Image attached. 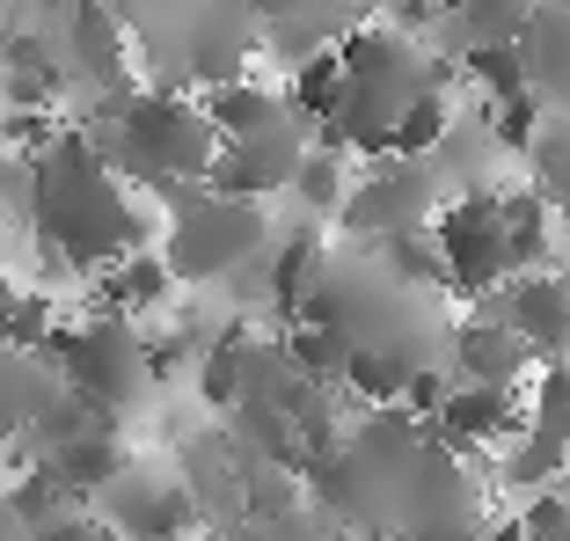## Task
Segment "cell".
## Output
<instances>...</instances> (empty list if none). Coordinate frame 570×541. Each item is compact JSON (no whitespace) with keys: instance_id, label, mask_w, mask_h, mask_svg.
Instances as JSON below:
<instances>
[{"instance_id":"d6986e66","label":"cell","mask_w":570,"mask_h":541,"mask_svg":"<svg viewBox=\"0 0 570 541\" xmlns=\"http://www.w3.org/2000/svg\"><path fill=\"white\" fill-rule=\"evenodd\" d=\"M168 286H176V278H168L161 256H139L132 249V256H118V264H110V278L96 286V301H102V315H147Z\"/></svg>"},{"instance_id":"603a6c76","label":"cell","mask_w":570,"mask_h":541,"mask_svg":"<svg viewBox=\"0 0 570 541\" xmlns=\"http://www.w3.org/2000/svg\"><path fill=\"white\" fill-rule=\"evenodd\" d=\"M293 198L307 205V213H344V198H352V176H344V154H330V147H307L301 154V169H293Z\"/></svg>"},{"instance_id":"44dd1931","label":"cell","mask_w":570,"mask_h":541,"mask_svg":"<svg viewBox=\"0 0 570 541\" xmlns=\"http://www.w3.org/2000/svg\"><path fill=\"white\" fill-rule=\"evenodd\" d=\"M315 264H322V249H315L307 235H293L285 249H271V301H278L293 322H301V307L315 301V286H322V270H315Z\"/></svg>"},{"instance_id":"5b68a950","label":"cell","mask_w":570,"mask_h":541,"mask_svg":"<svg viewBox=\"0 0 570 541\" xmlns=\"http://www.w3.org/2000/svg\"><path fill=\"white\" fill-rule=\"evenodd\" d=\"M59 388H67L73 403H88L96 417L118 424L125 410L154 388V352L132 329V315H96V322H81V329H67V337H59Z\"/></svg>"},{"instance_id":"484cf974","label":"cell","mask_w":570,"mask_h":541,"mask_svg":"<svg viewBox=\"0 0 570 541\" xmlns=\"http://www.w3.org/2000/svg\"><path fill=\"white\" fill-rule=\"evenodd\" d=\"M446 139V102L439 96H424L417 110H403V118L387 125V139H381V154L387 161H424V154Z\"/></svg>"},{"instance_id":"836d02e7","label":"cell","mask_w":570,"mask_h":541,"mask_svg":"<svg viewBox=\"0 0 570 541\" xmlns=\"http://www.w3.org/2000/svg\"><path fill=\"white\" fill-rule=\"evenodd\" d=\"M8 198H16V169H8V154H0V220H8Z\"/></svg>"},{"instance_id":"ffe728a7","label":"cell","mask_w":570,"mask_h":541,"mask_svg":"<svg viewBox=\"0 0 570 541\" xmlns=\"http://www.w3.org/2000/svg\"><path fill=\"white\" fill-rule=\"evenodd\" d=\"M373 249H381V270L395 278V286H410V293H439V286H446V256H439L432 227L387 235V242H373Z\"/></svg>"},{"instance_id":"9c48e42d","label":"cell","mask_w":570,"mask_h":541,"mask_svg":"<svg viewBox=\"0 0 570 541\" xmlns=\"http://www.w3.org/2000/svg\"><path fill=\"white\" fill-rule=\"evenodd\" d=\"M483 307L520 329L527 352H541V358L570 352V278H563V270H520V278H504Z\"/></svg>"},{"instance_id":"8992f818","label":"cell","mask_w":570,"mask_h":541,"mask_svg":"<svg viewBox=\"0 0 570 541\" xmlns=\"http://www.w3.org/2000/svg\"><path fill=\"white\" fill-rule=\"evenodd\" d=\"M432 242H439V256H446V286L469 293V301H490V293L512 278L498 190H461L453 205H439L432 213Z\"/></svg>"},{"instance_id":"6da1fadb","label":"cell","mask_w":570,"mask_h":541,"mask_svg":"<svg viewBox=\"0 0 570 541\" xmlns=\"http://www.w3.org/2000/svg\"><path fill=\"white\" fill-rule=\"evenodd\" d=\"M30 213H37V249L73 270H110L118 256L139 249V213L125 205L118 176L102 161L96 139L59 132L30 161Z\"/></svg>"},{"instance_id":"ac0fdd59","label":"cell","mask_w":570,"mask_h":541,"mask_svg":"<svg viewBox=\"0 0 570 541\" xmlns=\"http://www.w3.org/2000/svg\"><path fill=\"white\" fill-rule=\"evenodd\" d=\"M498 213H504L512 278H520V270H541V256H549V198H541V190H498Z\"/></svg>"},{"instance_id":"83f0119b","label":"cell","mask_w":570,"mask_h":541,"mask_svg":"<svg viewBox=\"0 0 570 541\" xmlns=\"http://www.w3.org/2000/svg\"><path fill=\"white\" fill-rule=\"evenodd\" d=\"M527 154H534V169H541V198L570 205V118H556Z\"/></svg>"},{"instance_id":"7c38bea8","label":"cell","mask_w":570,"mask_h":541,"mask_svg":"<svg viewBox=\"0 0 570 541\" xmlns=\"http://www.w3.org/2000/svg\"><path fill=\"white\" fill-rule=\"evenodd\" d=\"M527 337L512 329V322H498L483 301H475V315L453 329V366H461V381H490V388H512L527 373Z\"/></svg>"},{"instance_id":"2e32d148","label":"cell","mask_w":570,"mask_h":541,"mask_svg":"<svg viewBox=\"0 0 570 541\" xmlns=\"http://www.w3.org/2000/svg\"><path fill=\"white\" fill-rule=\"evenodd\" d=\"M520 51H527V81H534V96L570 102V0H556L549 16L534 22V37H520Z\"/></svg>"},{"instance_id":"3957f363","label":"cell","mask_w":570,"mask_h":541,"mask_svg":"<svg viewBox=\"0 0 570 541\" xmlns=\"http://www.w3.org/2000/svg\"><path fill=\"white\" fill-rule=\"evenodd\" d=\"M125 176L154 190H190L213 176L219 161V132L205 125V102H184V96H125L118 118H110V154Z\"/></svg>"},{"instance_id":"d4e9b609","label":"cell","mask_w":570,"mask_h":541,"mask_svg":"<svg viewBox=\"0 0 570 541\" xmlns=\"http://www.w3.org/2000/svg\"><path fill=\"white\" fill-rule=\"evenodd\" d=\"M67 498H73V491L51 475V461H37L16 491H8V512H16L22 534H45V527H59V505H67Z\"/></svg>"},{"instance_id":"e575fe53","label":"cell","mask_w":570,"mask_h":541,"mask_svg":"<svg viewBox=\"0 0 570 541\" xmlns=\"http://www.w3.org/2000/svg\"><path fill=\"white\" fill-rule=\"evenodd\" d=\"M0 541H22V527H16V512H8V498H0Z\"/></svg>"},{"instance_id":"d6a6232c","label":"cell","mask_w":570,"mask_h":541,"mask_svg":"<svg viewBox=\"0 0 570 541\" xmlns=\"http://www.w3.org/2000/svg\"><path fill=\"white\" fill-rule=\"evenodd\" d=\"M30 322H37V307H30V301H16V286L0 278V344H22V337H37Z\"/></svg>"},{"instance_id":"1f68e13d","label":"cell","mask_w":570,"mask_h":541,"mask_svg":"<svg viewBox=\"0 0 570 541\" xmlns=\"http://www.w3.org/2000/svg\"><path fill=\"white\" fill-rule=\"evenodd\" d=\"M242 541H315V527H307V512L278 505V512H256V520L242 527Z\"/></svg>"},{"instance_id":"ba28073f","label":"cell","mask_w":570,"mask_h":541,"mask_svg":"<svg viewBox=\"0 0 570 541\" xmlns=\"http://www.w3.org/2000/svg\"><path fill=\"white\" fill-rule=\"evenodd\" d=\"M301 154H307V132H301V118H285V125H271V132L227 139L205 184L227 190V198H256V205H264L271 190H293V169H301Z\"/></svg>"},{"instance_id":"4316f807","label":"cell","mask_w":570,"mask_h":541,"mask_svg":"<svg viewBox=\"0 0 570 541\" xmlns=\"http://www.w3.org/2000/svg\"><path fill=\"white\" fill-rule=\"evenodd\" d=\"M446 16H461L475 37H520V22L534 16V0H439Z\"/></svg>"},{"instance_id":"4fadbf2b","label":"cell","mask_w":570,"mask_h":541,"mask_svg":"<svg viewBox=\"0 0 570 541\" xmlns=\"http://www.w3.org/2000/svg\"><path fill=\"white\" fill-rule=\"evenodd\" d=\"M51 475L67 483L73 498H102L110 483H118V469H125V446H118V424L110 417H96V424H81L67 446H51Z\"/></svg>"},{"instance_id":"7402d4cb","label":"cell","mask_w":570,"mask_h":541,"mask_svg":"<svg viewBox=\"0 0 570 541\" xmlns=\"http://www.w3.org/2000/svg\"><path fill=\"white\" fill-rule=\"evenodd\" d=\"M293 110L301 118H315V125H330L336 118V102H344V59H336V45L330 51H307L301 59V73H293Z\"/></svg>"},{"instance_id":"cb8c5ba5","label":"cell","mask_w":570,"mask_h":541,"mask_svg":"<svg viewBox=\"0 0 570 541\" xmlns=\"http://www.w3.org/2000/svg\"><path fill=\"white\" fill-rule=\"evenodd\" d=\"M469 73L490 88V102H504V96H534V81H527V51H520V37H483V45L469 51Z\"/></svg>"},{"instance_id":"52a82bcc","label":"cell","mask_w":570,"mask_h":541,"mask_svg":"<svg viewBox=\"0 0 570 541\" xmlns=\"http://www.w3.org/2000/svg\"><path fill=\"white\" fill-rule=\"evenodd\" d=\"M432 213H439L432 161H381L366 184H352V198H344L336 220L366 242H387V235H410V227H432Z\"/></svg>"},{"instance_id":"f546056e","label":"cell","mask_w":570,"mask_h":541,"mask_svg":"<svg viewBox=\"0 0 570 541\" xmlns=\"http://www.w3.org/2000/svg\"><path fill=\"white\" fill-rule=\"evenodd\" d=\"M403 541H490L475 505H446V512H424V520L403 527Z\"/></svg>"},{"instance_id":"4dcf8cb0","label":"cell","mask_w":570,"mask_h":541,"mask_svg":"<svg viewBox=\"0 0 570 541\" xmlns=\"http://www.w3.org/2000/svg\"><path fill=\"white\" fill-rule=\"evenodd\" d=\"M520 541H570V498L534 491V505L520 512Z\"/></svg>"},{"instance_id":"e0dca14e","label":"cell","mask_w":570,"mask_h":541,"mask_svg":"<svg viewBox=\"0 0 570 541\" xmlns=\"http://www.w3.org/2000/svg\"><path fill=\"white\" fill-rule=\"evenodd\" d=\"M73 73L96 81V88H110L125 73V37H118V22H110V8H96V0L73 8Z\"/></svg>"},{"instance_id":"9a60e30c","label":"cell","mask_w":570,"mask_h":541,"mask_svg":"<svg viewBox=\"0 0 570 541\" xmlns=\"http://www.w3.org/2000/svg\"><path fill=\"white\" fill-rule=\"evenodd\" d=\"M51 373L37 366L30 352H16V344H0V440H30L37 410L51 403Z\"/></svg>"},{"instance_id":"277c9868","label":"cell","mask_w":570,"mask_h":541,"mask_svg":"<svg viewBox=\"0 0 570 541\" xmlns=\"http://www.w3.org/2000/svg\"><path fill=\"white\" fill-rule=\"evenodd\" d=\"M168 242H161V264L168 278L184 286H213V278H235L264 256L271 227H264V205L256 198H227L213 184H190V190H168Z\"/></svg>"},{"instance_id":"5bb4252c","label":"cell","mask_w":570,"mask_h":541,"mask_svg":"<svg viewBox=\"0 0 570 541\" xmlns=\"http://www.w3.org/2000/svg\"><path fill=\"white\" fill-rule=\"evenodd\" d=\"M301 118L285 96H271V88H249V81H213L205 88V125L219 132V147L227 139H249V132H271V125Z\"/></svg>"},{"instance_id":"f1b7e54d","label":"cell","mask_w":570,"mask_h":541,"mask_svg":"<svg viewBox=\"0 0 570 541\" xmlns=\"http://www.w3.org/2000/svg\"><path fill=\"white\" fill-rule=\"evenodd\" d=\"M534 102L541 96H504L498 102V118H490V139H498V154H527V147H534V139H541V110H534Z\"/></svg>"},{"instance_id":"30bf717a","label":"cell","mask_w":570,"mask_h":541,"mask_svg":"<svg viewBox=\"0 0 570 541\" xmlns=\"http://www.w3.org/2000/svg\"><path fill=\"white\" fill-rule=\"evenodd\" d=\"M520 424V395L512 388H490V381H453L446 403H439L432 417V440L446 446V454H475V446L504 440Z\"/></svg>"},{"instance_id":"7a4b0ae2","label":"cell","mask_w":570,"mask_h":541,"mask_svg":"<svg viewBox=\"0 0 570 541\" xmlns=\"http://www.w3.org/2000/svg\"><path fill=\"white\" fill-rule=\"evenodd\" d=\"M336 59H344V102L322 125V147L330 154H344V147L381 154L387 125L403 118V110H417L424 96H439V67L403 30H358L336 45Z\"/></svg>"},{"instance_id":"8fae6325","label":"cell","mask_w":570,"mask_h":541,"mask_svg":"<svg viewBox=\"0 0 570 541\" xmlns=\"http://www.w3.org/2000/svg\"><path fill=\"white\" fill-rule=\"evenodd\" d=\"M102 498H110V520L132 541H184L190 534V491L184 483H161L147 469H118V483Z\"/></svg>"}]
</instances>
